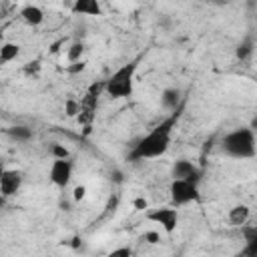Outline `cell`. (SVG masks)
<instances>
[{
	"mask_svg": "<svg viewBox=\"0 0 257 257\" xmlns=\"http://www.w3.org/2000/svg\"><path fill=\"white\" fill-rule=\"evenodd\" d=\"M251 52H253V40H251V38H245V40L237 46V50H235L237 58H241V60L249 58V56H251Z\"/></svg>",
	"mask_w": 257,
	"mask_h": 257,
	"instance_id": "17",
	"label": "cell"
},
{
	"mask_svg": "<svg viewBox=\"0 0 257 257\" xmlns=\"http://www.w3.org/2000/svg\"><path fill=\"white\" fill-rule=\"evenodd\" d=\"M6 133H8L10 139L20 141V143H26V141L32 139V128H28V126H24V124H14V126L6 128Z\"/></svg>",
	"mask_w": 257,
	"mask_h": 257,
	"instance_id": "15",
	"label": "cell"
},
{
	"mask_svg": "<svg viewBox=\"0 0 257 257\" xmlns=\"http://www.w3.org/2000/svg\"><path fill=\"white\" fill-rule=\"evenodd\" d=\"M181 90L179 88H173V86H169V88H165L163 92H161V104L167 108V110H179V106H181Z\"/></svg>",
	"mask_w": 257,
	"mask_h": 257,
	"instance_id": "12",
	"label": "cell"
},
{
	"mask_svg": "<svg viewBox=\"0 0 257 257\" xmlns=\"http://www.w3.org/2000/svg\"><path fill=\"white\" fill-rule=\"evenodd\" d=\"M133 207H135V211H147L149 209V201L145 197H137L133 201Z\"/></svg>",
	"mask_w": 257,
	"mask_h": 257,
	"instance_id": "23",
	"label": "cell"
},
{
	"mask_svg": "<svg viewBox=\"0 0 257 257\" xmlns=\"http://www.w3.org/2000/svg\"><path fill=\"white\" fill-rule=\"evenodd\" d=\"M106 257H133V249L131 247H116V249L108 251Z\"/></svg>",
	"mask_w": 257,
	"mask_h": 257,
	"instance_id": "21",
	"label": "cell"
},
{
	"mask_svg": "<svg viewBox=\"0 0 257 257\" xmlns=\"http://www.w3.org/2000/svg\"><path fill=\"white\" fill-rule=\"evenodd\" d=\"M143 241L149 243V245H157V243H161V233L159 231H145Z\"/></svg>",
	"mask_w": 257,
	"mask_h": 257,
	"instance_id": "20",
	"label": "cell"
},
{
	"mask_svg": "<svg viewBox=\"0 0 257 257\" xmlns=\"http://www.w3.org/2000/svg\"><path fill=\"white\" fill-rule=\"evenodd\" d=\"M82 52H84V44H82V42H72L70 48H68V52H66V58H68L72 64H74V62H80Z\"/></svg>",
	"mask_w": 257,
	"mask_h": 257,
	"instance_id": "16",
	"label": "cell"
},
{
	"mask_svg": "<svg viewBox=\"0 0 257 257\" xmlns=\"http://www.w3.org/2000/svg\"><path fill=\"white\" fill-rule=\"evenodd\" d=\"M84 195H86V187H84V185H78V187H74V193H72L74 201H80V199H84Z\"/></svg>",
	"mask_w": 257,
	"mask_h": 257,
	"instance_id": "24",
	"label": "cell"
},
{
	"mask_svg": "<svg viewBox=\"0 0 257 257\" xmlns=\"http://www.w3.org/2000/svg\"><path fill=\"white\" fill-rule=\"evenodd\" d=\"M249 128H253V131H257V114L253 116V120H251V124H249Z\"/></svg>",
	"mask_w": 257,
	"mask_h": 257,
	"instance_id": "26",
	"label": "cell"
},
{
	"mask_svg": "<svg viewBox=\"0 0 257 257\" xmlns=\"http://www.w3.org/2000/svg\"><path fill=\"white\" fill-rule=\"evenodd\" d=\"M64 112H66V116H76L80 112V102H76L74 98H66L64 100Z\"/></svg>",
	"mask_w": 257,
	"mask_h": 257,
	"instance_id": "19",
	"label": "cell"
},
{
	"mask_svg": "<svg viewBox=\"0 0 257 257\" xmlns=\"http://www.w3.org/2000/svg\"><path fill=\"white\" fill-rule=\"evenodd\" d=\"M50 155H52V161L54 159H70L68 149L60 143H50Z\"/></svg>",
	"mask_w": 257,
	"mask_h": 257,
	"instance_id": "18",
	"label": "cell"
},
{
	"mask_svg": "<svg viewBox=\"0 0 257 257\" xmlns=\"http://www.w3.org/2000/svg\"><path fill=\"white\" fill-rule=\"evenodd\" d=\"M179 110L171 112L167 118H163L159 124H155L145 137H141L133 149L128 151V161L131 163H139V161H149V159H157V157H163L169 147H171V141H173V131L177 126V120H179Z\"/></svg>",
	"mask_w": 257,
	"mask_h": 257,
	"instance_id": "1",
	"label": "cell"
},
{
	"mask_svg": "<svg viewBox=\"0 0 257 257\" xmlns=\"http://www.w3.org/2000/svg\"><path fill=\"white\" fill-rule=\"evenodd\" d=\"M18 54H20V44H16V42H4L0 46V62H4V64L16 60Z\"/></svg>",
	"mask_w": 257,
	"mask_h": 257,
	"instance_id": "14",
	"label": "cell"
},
{
	"mask_svg": "<svg viewBox=\"0 0 257 257\" xmlns=\"http://www.w3.org/2000/svg\"><path fill=\"white\" fill-rule=\"evenodd\" d=\"M145 217H147V221L161 225V229L167 235H173L177 231V225H179V211H177V207H159V209L147 211Z\"/></svg>",
	"mask_w": 257,
	"mask_h": 257,
	"instance_id": "5",
	"label": "cell"
},
{
	"mask_svg": "<svg viewBox=\"0 0 257 257\" xmlns=\"http://www.w3.org/2000/svg\"><path fill=\"white\" fill-rule=\"evenodd\" d=\"M72 169H74V165L70 159H54L50 165V171H48L50 183L64 189L72 179Z\"/></svg>",
	"mask_w": 257,
	"mask_h": 257,
	"instance_id": "6",
	"label": "cell"
},
{
	"mask_svg": "<svg viewBox=\"0 0 257 257\" xmlns=\"http://www.w3.org/2000/svg\"><path fill=\"white\" fill-rule=\"evenodd\" d=\"M139 62L131 60L122 66H118L108 78H106V88L104 94L118 100V98H128L135 92V76H137Z\"/></svg>",
	"mask_w": 257,
	"mask_h": 257,
	"instance_id": "3",
	"label": "cell"
},
{
	"mask_svg": "<svg viewBox=\"0 0 257 257\" xmlns=\"http://www.w3.org/2000/svg\"><path fill=\"white\" fill-rule=\"evenodd\" d=\"M237 257H257V229L245 233V245L237 253Z\"/></svg>",
	"mask_w": 257,
	"mask_h": 257,
	"instance_id": "13",
	"label": "cell"
},
{
	"mask_svg": "<svg viewBox=\"0 0 257 257\" xmlns=\"http://www.w3.org/2000/svg\"><path fill=\"white\" fill-rule=\"evenodd\" d=\"M70 10L80 16H100L102 14V6L98 0H76Z\"/></svg>",
	"mask_w": 257,
	"mask_h": 257,
	"instance_id": "9",
	"label": "cell"
},
{
	"mask_svg": "<svg viewBox=\"0 0 257 257\" xmlns=\"http://www.w3.org/2000/svg\"><path fill=\"white\" fill-rule=\"evenodd\" d=\"M24 72L30 76H38V72H40V60H32V62H26V66H24Z\"/></svg>",
	"mask_w": 257,
	"mask_h": 257,
	"instance_id": "22",
	"label": "cell"
},
{
	"mask_svg": "<svg viewBox=\"0 0 257 257\" xmlns=\"http://www.w3.org/2000/svg\"><path fill=\"white\" fill-rule=\"evenodd\" d=\"M249 217H251V209L247 207V205H235V207H231L229 209V215H227V219H229V223L233 225V227H243L247 221H249Z\"/></svg>",
	"mask_w": 257,
	"mask_h": 257,
	"instance_id": "11",
	"label": "cell"
},
{
	"mask_svg": "<svg viewBox=\"0 0 257 257\" xmlns=\"http://www.w3.org/2000/svg\"><path fill=\"white\" fill-rule=\"evenodd\" d=\"M22 181H24V175L22 171L18 169H4L2 175H0V193L4 199L16 195L22 187Z\"/></svg>",
	"mask_w": 257,
	"mask_h": 257,
	"instance_id": "8",
	"label": "cell"
},
{
	"mask_svg": "<svg viewBox=\"0 0 257 257\" xmlns=\"http://www.w3.org/2000/svg\"><path fill=\"white\" fill-rule=\"evenodd\" d=\"M169 193H171L173 207H183V205H189V203H197L201 199L199 183H193V181L173 179L171 187H169Z\"/></svg>",
	"mask_w": 257,
	"mask_h": 257,
	"instance_id": "4",
	"label": "cell"
},
{
	"mask_svg": "<svg viewBox=\"0 0 257 257\" xmlns=\"http://www.w3.org/2000/svg\"><path fill=\"white\" fill-rule=\"evenodd\" d=\"M20 16H22V20H24L28 26H38V24L44 22V12H42V8L36 6V4H26V6H22V8H20Z\"/></svg>",
	"mask_w": 257,
	"mask_h": 257,
	"instance_id": "10",
	"label": "cell"
},
{
	"mask_svg": "<svg viewBox=\"0 0 257 257\" xmlns=\"http://www.w3.org/2000/svg\"><path fill=\"white\" fill-rule=\"evenodd\" d=\"M221 151L231 159H253L257 155L255 131L249 126H239L229 131L221 139Z\"/></svg>",
	"mask_w": 257,
	"mask_h": 257,
	"instance_id": "2",
	"label": "cell"
},
{
	"mask_svg": "<svg viewBox=\"0 0 257 257\" xmlns=\"http://www.w3.org/2000/svg\"><path fill=\"white\" fill-rule=\"evenodd\" d=\"M68 70L70 72H78V70H84V62L80 60V62H74L72 66H68Z\"/></svg>",
	"mask_w": 257,
	"mask_h": 257,
	"instance_id": "25",
	"label": "cell"
},
{
	"mask_svg": "<svg viewBox=\"0 0 257 257\" xmlns=\"http://www.w3.org/2000/svg\"><path fill=\"white\" fill-rule=\"evenodd\" d=\"M201 169L189 161V159H179L173 163L171 167V177L173 179H181V181H193V183H199L201 181Z\"/></svg>",
	"mask_w": 257,
	"mask_h": 257,
	"instance_id": "7",
	"label": "cell"
}]
</instances>
